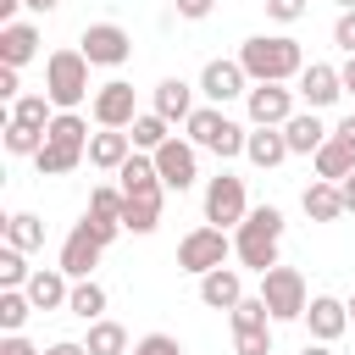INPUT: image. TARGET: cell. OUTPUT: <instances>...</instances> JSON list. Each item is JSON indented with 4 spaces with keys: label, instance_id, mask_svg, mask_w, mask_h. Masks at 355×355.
Instances as JSON below:
<instances>
[{
    "label": "cell",
    "instance_id": "cell-1",
    "mask_svg": "<svg viewBox=\"0 0 355 355\" xmlns=\"http://www.w3.org/2000/svg\"><path fill=\"white\" fill-rule=\"evenodd\" d=\"M239 61H244L250 83H288V78L305 72V50L288 33H255V39H244Z\"/></svg>",
    "mask_w": 355,
    "mask_h": 355
},
{
    "label": "cell",
    "instance_id": "cell-2",
    "mask_svg": "<svg viewBox=\"0 0 355 355\" xmlns=\"http://www.w3.org/2000/svg\"><path fill=\"white\" fill-rule=\"evenodd\" d=\"M277 244H283V211L277 205H255L233 233V255L250 272H272L277 266Z\"/></svg>",
    "mask_w": 355,
    "mask_h": 355
},
{
    "label": "cell",
    "instance_id": "cell-3",
    "mask_svg": "<svg viewBox=\"0 0 355 355\" xmlns=\"http://www.w3.org/2000/svg\"><path fill=\"white\" fill-rule=\"evenodd\" d=\"M44 94L55 100V111H78L89 100V55L83 50H55L44 61Z\"/></svg>",
    "mask_w": 355,
    "mask_h": 355
},
{
    "label": "cell",
    "instance_id": "cell-4",
    "mask_svg": "<svg viewBox=\"0 0 355 355\" xmlns=\"http://www.w3.org/2000/svg\"><path fill=\"white\" fill-rule=\"evenodd\" d=\"M183 128H189V139H194L200 150H211V155H222V161L244 155V139H250L222 105H194V116H189Z\"/></svg>",
    "mask_w": 355,
    "mask_h": 355
},
{
    "label": "cell",
    "instance_id": "cell-5",
    "mask_svg": "<svg viewBox=\"0 0 355 355\" xmlns=\"http://www.w3.org/2000/svg\"><path fill=\"white\" fill-rule=\"evenodd\" d=\"M227 255H233V239H227L216 222H205V227L183 233V244H178V266H183V272H194V277H205V272L227 266Z\"/></svg>",
    "mask_w": 355,
    "mask_h": 355
},
{
    "label": "cell",
    "instance_id": "cell-6",
    "mask_svg": "<svg viewBox=\"0 0 355 355\" xmlns=\"http://www.w3.org/2000/svg\"><path fill=\"white\" fill-rule=\"evenodd\" d=\"M261 300H266L272 322H300V316H305V305H311L305 277H300L294 266H272V272H261Z\"/></svg>",
    "mask_w": 355,
    "mask_h": 355
},
{
    "label": "cell",
    "instance_id": "cell-7",
    "mask_svg": "<svg viewBox=\"0 0 355 355\" xmlns=\"http://www.w3.org/2000/svg\"><path fill=\"white\" fill-rule=\"evenodd\" d=\"M244 216H250L244 178H233V172L211 178V183H205V222H216V227H239Z\"/></svg>",
    "mask_w": 355,
    "mask_h": 355
},
{
    "label": "cell",
    "instance_id": "cell-8",
    "mask_svg": "<svg viewBox=\"0 0 355 355\" xmlns=\"http://www.w3.org/2000/svg\"><path fill=\"white\" fill-rule=\"evenodd\" d=\"M78 50L89 55V67H122V61L133 55V39H128V28H116V22H89L83 39H78Z\"/></svg>",
    "mask_w": 355,
    "mask_h": 355
},
{
    "label": "cell",
    "instance_id": "cell-9",
    "mask_svg": "<svg viewBox=\"0 0 355 355\" xmlns=\"http://www.w3.org/2000/svg\"><path fill=\"white\" fill-rule=\"evenodd\" d=\"M155 172H161L166 189L183 194V189L200 178V144H194V139H166V144L155 150Z\"/></svg>",
    "mask_w": 355,
    "mask_h": 355
},
{
    "label": "cell",
    "instance_id": "cell-10",
    "mask_svg": "<svg viewBox=\"0 0 355 355\" xmlns=\"http://www.w3.org/2000/svg\"><path fill=\"white\" fill-rule=\"evenodd\" d=\"M244 111H250L255 128H283V122L294 116V89H283V83H255V89L244 94Z\"/></svg>",
    "mask_w": 355,
    "mask_h": 355
},
{
    "label": "cell",
    "instance_id": "cell-11",
    "mask_svg": "<svg viewBox=\"0 0 355 355\" xmlns=\"http://www.w3.org/2000/svg\"><path fill=\"white\" fill-rule=\"evenodd\" d=\"M200 94H205L211 105H227V100L250 94V72H244V61H205V72H200Z\"/></svg>",
    "mask_w": 355,
    "mask_h": 355
},
{
    "label": "cell",
    "instance_id": "cell-12",
    "mask_svg": "<svg viewBox=\"0 0 355 355\" xmlns=\"http://www.w3.org/2000/svg\"><path fill=\"white\" fill-rule=\"evenodd\" d=\"M133 116H139V105H133V83L111 78V83L94 89V122H100V128H133Z\"/></svg>",
    "mask_w": 355,
    "mask_h": 355
},
{
    "label": "cell",
    "instance_id": "cell-13",
    "mask_svg": "<svg viewBox=\"0 0 355 355\" xmlns=\"http://www.w3.org/2000/svg\"><path fill=\"white\" fill-rule=\"evenodd\" d=\"M300 322L311 327V338L333 344V338H344V327H349V300H333V294H311V305H305V316H300Z\"/></svg>",
    "mask_w": 355,
    "mask_h": 355
},
{
    "label": "cell",
    "instance_id": "cell-14",
    "mask_svg": "<svg viewBox=\"0 0 355 355\" xmlns=\"http://www.w3.org/2000/svg\"><path fill=\"white\" fill-rule=\"evenodd\" d=\"M100 255H105V244L94 239V227H89V222H78V227L67 233V244H61V272L78 283V277H89V272H94V261H100Z\"/></svg>",
    "mask_w": 355,
    "mask_h": 355
},
{
    "label": "cell",
    "instance_id": "cell-15",
    "mask_svg": "<svg viewBox=\"0 0 355 355\" xmlns=\"http://www.w3.org/2000/svg\"><path fill=\"white\" fill-rule=\"evenodd\" d=\"M338 94H344V78H338V67H327V61H311V67L300 72V100H305L311 111L333 105Z\"/></svg>",
    "mask_w": 355,
    "mask_h": 355
},
{
    "label": "cell",
    "instance_id": "cell-16",
    "mask_svg": "<svg viewBox=\"0 0 355 355\" xmlns=\"http://www.w3.org/2000/svg\"><path fill=\"white\" fill-rule=\"evenodd\" d=\"M128 155H133V133L128 128H100L89 139V166H100V172H122Z\"/></svg>",
    "mask_w": 355,
    "mask_h": 355
},
{
    "label": "cell",
    "instance_id": "cell-17",
    "mask_svg": "<svg viewBox=\"0 0 355 355\" xmlns=\"http://www.w3.org/2000/svg\"><path fill=\"white\" fill-rule=\"evenodd\" d=\"M33 55H39V28L33 22H6L0 28V67H17L22 72Z\"/></svg>",
    "mask_w": 355,
    "mask_h": 355
},
{
    "label": "cell",
    "instance_id": "cell-18",
    "mask_svg": "<svg viewBox=\"0 0 355 355\" xmlns=\"http://www.w3.org/2000/svg\"><path fill=\"white\" fill-rule=\"evenodd\" d=\"M28 300H33V311H61L72 300V277L61 266H44V272L28 277Z\"/></svg>",
    "mask_w": 355,
    "mask_h": 355
},
{
    "label": "cell",
    "instance_id": "cell-19",
    "mask_svg": "<svg viewBox=\"0 0 355 355\" xmlns=\"http://www.w3.org/2000/svg\"><path fill=\"white\" fill-rule=\"evenodd\" d=\"M200 300H205L211 311H233V305L244 300V277H239L233 266H216V272L200 277Z\"/></svg>",
    "mask_w": 355,
    "mask_h": 355
},
{
    "label": "cell",
    "instance_id": "cell-20",
    "mask_svg": "<svg viewBox=\"0 0 355 355\" xmlns=\"http://www.w3.org/2000/svg\"><path fill=\"white\" fill-rule=\"evenodd\" d=\"M283 139H288V150H294V155H316V150L327 144V128H322V116H316V111H294V116L283 122Z\"/></svg>",
    "mask_w": 355,
    "mask_h": 355
},
{
    "label": "cell",
    "instance_id": "cell-21",
    "mask_svg": "<svg viewBox=\"0 0 355 355\" xmlns=\"http://www.w3.org/2000/svg\"><path fill=\"white\" fill-rule=\"evenodd\" d=\"M244 155L261 166V172H272V166H283L294 150H288V139H283V128H255L250 139H244Z\"/></svg>",
    "mask_w": 355,
    "mask_h": 355
},
{
    "label": "cell",
    "instance_id": "cell-22",
    "mask_svg": "<svg viewBox=\"0 0 355 355\" xmlns=\"http://www.w3.org/2000/svg\"><path fill=\"white\" fill-rule=\"evenodd\" d=\"M300 205H305V216H311V222H338V216H344V194H338V183H327V178L305 183Z\"/></svg>",
    "mask_w": 355,
    "mask_h": 355
},
{
    "label": "cell",
    "instance_id": "cell-23",
    "mask_svg": "<svg viewBox=\"0 0 355 355\" xmlns=\"http://www.w3.org/2000/svg\"><path fill=\"white\" fill-rule=\"evenodd\" d=\"M349 172H355V144H349V139H338V133H327V144L316 150V178L344 183Z\"/></svg>",
    "mask_w": 355,
    "mask_h": 355
},
{
    "label": "cell",
    "instance_id": "cell-24",
    "mask_svg": "<svg viewBox=\"0 0 355 355\" xmlns=\"http://www.w3.org/2000/svg\"><path fill=\"white\" fill-rule=\"evenodd\" d=\"M155 111H161L166 122H189V116H194V89H189L183 78H161V83H155Z\"/></svg>",
    "mask_w": 355,
    "mask_h": 355
},
{
    "label": "cell",
    "instance_id": "cell-25",
    "mask_svg": "<svg viewBox=\"0 0 355 355\" xmlns=\"http://www.w3.org/2000/svg\"><path fill=\"white\" fill-rule=\"evenodd\" d=\"M83 155H89V150H72V144L44 139V144H39V155H33V166H39V178H67V172H72Z\"/></svg>",
    "mask_w": 355,
    "mask_h": 355
},
{
    "label": "cell",
    "instance_id": "cell-26",
    "mask_svg": "<svg viewBox=\"0 0 355 355\" xmlns=\"http://www.w3.org/2000/svg\"><path fill=\"white\" fill-rule=\"evenodd\" d=\"M161 227V194H133L122 205V233H155Z\"/></svg>",
    "mask_w": 355,
    "mask_h": 355
},
{
    "label": "cell",
    "instance_id": "cell-27",
    "mask_svg": "<svg viewBox=\"0 0 355 355\" xmlns=\"http://www.w3.org/2000/svg\"><path fill=\"white\" fill-rule=\"evenodd\" d=\"M44 139H55V144H72V150H89V122L78 116V111H55L50 116V128H44Z\"/></svg>",
    "mask_w": 355,
    "mask_h": 355
},
{
    "label": "cell",
    "instance_id": "cell-28",
    "mask_svg": "<svg viewBox=\"0 0 355 355\" xmlns=\"http://www.w3.org/2000/svg\"><path fill=\"white\" fill-rule=\"evenodd\" d=\"M128 133H133V150H150V155H155V150L172 139V122H166L161 111H144V116H133Z\"/></svg>",
    "mask_w": 355,
    "mask_h": 355
},
{
    "label": "cell",
    "instance_id": "cell-29",
    "mask_svg": "<svg viewBox=\"0 0 355 355\" xmlns=\"http://www.w3.org/2000/svg\"><path fill=\"white\" fill-rule=\"evenodd\" d=\"M67 311H72V316H83V322H100V316H105V288H100L94 277H78V283H72Z\"/></svg>",
    "mask_w": 355,
    "mask_h": 355
},
{
    "label": "cell",
    "instance_id": "cell-30",
    "mask_svg": "<svg viewBox=\"0 0 355 355\" xmlns=\"http://www.w3.org/2000/svg\"><path fill=\"white\" fill-rule=\"evenodd\" d=\"M83 344H89V355H128V327L100 316V322H89V338Z\"/></svg>",
    "mask_w": 355,
    "mask_h": 355
},
{
    "label": "cell",
    "instance_id": "cell-31",
    "mask_svg": "<svg viewBox=\"0 0 355 355\" xmlns=\"http://www.w3.org/2000/svg\"><path fill=\"white\" fill-rule=\"evenodd\" d=\"M6 244H17V250H39V244H44V222H39L33 211L6 216Z\"/></svg>",
    "mask_w": 355,
    "mask_h": 355
},
{
    "label": "cell",
    "instance_id": "cell-32",
    "mask_svg": "<svg viewBox=\"0 0 355 355\" xmlns=\"http://www.w3.org/2000/svg\"><path fill=\"white\" fill-rule=\"evenodd\" d=\"M33 316V300L28 288H0V327L6 333H22V322Z\"/></svg>",
    "mask_w": 355,
    "mask_h": 355
},
{
    "label": "cell",
    "instance_id": "cell-33",
    "mask_svg": "<svg viewBox=\"0 0 355 355\" xmlns=\"http://www.w3.org/2000/svg\"><path fill=\"white\" fill-rule=\"evenodd\" d=\"M50 94H17L11 100V122H28V128H50Z\"/></svg>",
    "mask_w": 355,
    "mask_h": 355
},
{
    "label": "cell",
    "instance_id": "cell-34",
    "mask_svg": "<svg viewBox=\"0 0 355 355\" xmlns=\"http://www.w3.org/2000/svg\"><path fill=\"white\" fill-rule=\"evenodd\" d=\"M6 155H39V144H44V128H28V122H11L6 116Z\"/></svg>",
    "mask_w": 355,
    "mask_h": 355
},
{
    "label": "cell",
    "instance_id": "cell-35",
    "mask_svg": "<svg viewBox=\"0 0 355 355\" xmlns=\"http://www.w3.org/2000/svg\"><path fill=\"white\" fill-rule=\"evenodd\" d=\"M122 205H128V194L111 189V183H100V189L89 194V216H94V222H122Z\"/></svg>",
    "mask_w": 355,
    "mask_h": 355
},
{
    "label": "cell",
    "instance_id": "cell-36",
    "mask_svg": "<svg viewBox=\"0 0 355 355\" xmlns=\"http://www.w3.org/2000/svg\"><path fill=\"white\" fill-rule=\"evenodd\" d=\"M22 255H28V250H17V244H6V250H0V288H28V277H33V272H28V261H22Z\"/></svg>",
    "mask_w": 355,
    "mask_h": 355
},
{
    "label": "cell",
    "instance_id": "cell-37",
    "mask_svg": "<svg viewBox=\"0 0 355 355\" xmlns=\"http://www.w3.org/2000/svg\"><path fill=\"white\" fill-rule=\"evenodd\" d=\"M233 349L239 355H272V322L266 327H233Z\"/></svg>",
    "mask_w": 355,
    "mask_h": 355
},
{
    "label": "cell",
    "instance_id": "cell-38",
    "mask_svg": "<svg viewBox=\"0 0 355 355\" xmlns=\"http://www.w3.org/2000/svg\"><path fill=\"white\" fill-rule=\"evenodd\" d=\"M133 349H139V355H183V349H178V338H172V333H144V338H139V344H133Z\"/></svg>",
    "mask_w": 355,
    "mask_h": 355
},
{
    "label": "cell",
    "instance_id": "cell-39",
    "mask_svg": "<svg viewBox=\"0 0 355 355\" xmlns=\"http://www.w3.org/2000/svg\"><path fill=\"white\" fill-rule=\"evenodd\" d=\"M333 44H338L344 55H355V11H338V22H333Z\"/></svg>",
    "mask_w": 355,
    "mask_h": 355
},
{
    "label": "cell",
    "instance_id": "cell-40",
    "mask_svg": "<svg viewBox=\"0 0 355 355\" xmlns=\"http://www.w3.org/2000/svg\"><path fill=\"white\" fill-rule=\"evenodd\" d=\"M266 17L272 22H300L305 17V0H266Z\"/></svg>",
    "mask_w": 355,
    "mask_h": 355
},
{
    "label": "cell",
    "instance_id": "cell-41",
    "mask_svg": "<svg viewBox=\"0 0 355 355\" xmlns=\"http://www.w3.org/2000/svg\"><path fill=\"white\" fill-rule=\"evenodd\" d=\"M211 6H216V0H178V17L200 22V17H211Z\"/></svg>",
    "mask_w": 355,
    "mask_h": 355
},
{
    "label": "cell",
    "instance_id": "cell-42",
    "mask_svg": "<svg viewBox=\"0 0 355 355\" xmlns=\"http://www.w3.org/2000/svg\"><path fill=\"white\" fill-rule=\"evenodd\" d=\"M22 83H17V67H0V100H17Z\"/></svg>",
    "mask_w": 355,
    "mask_h": 355
},
{
    "label": "cell",
    "instance_id": "cell-43",
    "mask_svg": "<svg viewBox=\"0 0 355 355\" xmlns=\"http://www.w3.org/2000/svg\"><path fill=\"white\" fill-rule=\"evenodd\" d=\"M0 355H39V349H33V344H28L22 333H6V344H0Z\"/></svg>",
    "mask_w": 355,
    "mask_h": 355
},
{
    "label": "cell",
    "instance_id": "cell-44",
    "mask_svg": "<svg viewBox=\"0 0 355 355\" xmlns=\"http://www.w3.org/2000/svg\"><path fill=\"white\" fill-rule=\"evenodd\" d=\"M39 355H89V344H72V338H55L50 349H39Z\"/></svg>",
    "mask_w": 355,
    "mask_h": 355
},
{
    "label": "cell",
    "instance_id": "cell-45",
    "mask_svg": "<svg viewBox=\"0 0 355 355\" xmlns=\"http://www.w3.org/2000/svg\"><path fill=\"white\" fill-rule=\"evenodd\" d=\"M22 6H28V0H0V28H6V22H17V11H22Z\"/></svg>",
    "mask_w": 355,
    "mask_h": 355
},
{
    "label": "cell",
    "instance_id": "cell-46",
    "mask_svg": "<svg viewBox=\"0 0 355 355\" xmlns=\"http://www.w3.org/2000/svg\"><path fill=\"white\" fill-rule=\"evenodd\" d=\"M338 78H344V94H355V55H344V67H338Z\"/></svg>",
    "mask_w": 355,
    "mask_h": 355
},
{
    "label": "cell",
    "instance_id": "cell-47",
    "mask_svg": "<svg viewBox=\"0 0 355 355\" xmlns=\"http://www.w3.org/2000/svg\"><path fill=\"white\" fill-rule=\"evenodd\" d=\"M338 194H344V211H355V172H349V178L338 183Z\"/></svg>",
    "mask_w": 355,
    "mask_h": 355
},
{
    "label": "cell",
    "instance_id": "cell-48",
    "mask_svg": "<svg viewBox=\"0 0 355 355\" xmlns=\"http://www.w3.org/2000/svg\"><path fill=\"white\" fill-rule=\"evenodd\" d=\"M333 133H338V139H349V144H355V116H344V122H338V128H333Z\"/></svg>",
    "mask_w": 355,
    "mask_h": 355
},
{
    "label": "cell",
    "instance_id": "cell-49",
    "mask_svg": "<svg viewBox=\"0 0 355 355\" xmlns=\"http://www.w3.org/2000/svg\"><path fill=\"white\" fill-rule=\"evenodd\" d=\"M300 355H333V344H322V338H311V344H305Z\"/></svg>",
    "mask_w": 355,
    "mask_h": 355
},
{
    "label": "cell",
    "instance_id": "cell-50",
    "mask_svg": "<svg viewBox=\"0 0 355 355\" xmlns=\"http://www.w3.org/2000/svg\"><path fill=\"white\" fill-rule=\"evenodd\" d=\"M61 0H28V11H55Z\"/></svg>",
    "mask_w": 355,
    "mask_h": 355
},
{
    "label": "cell",
    "instance_id": "cell-51",
    "mask_svg": "<svg viewBox=\"0 0 355 355\" xmlns=\"http://www.w3.org/2000/svg\"><path fill=\"white\" fill-rule=\"evenodd\" d=\"M338 11H355V0H338Z\"/></svg>",
    "mask_w": 355,
    "mask_h": 355
},
{
    "label": "cell",
    "instance_id": "cell-52",
    "mask_svg": "<svg viewBox=\"0 0 355 355\" xmlns=\"http://www.w3.org/2000/svg\"><path fill=\"white\" fill-rule=\"evenodd\" d=\"M349 322H355V294H349Z\"/></svg>",
    "mask_w": 355,
    "mask_h": 355
},
{
    "label": "cell",
    "instance_id": "cell-53",
    "mask_svg": "<svg viewBox=\"0 0 355 355\" xmlns=\"http://www.w3.org/2000/svg\"><path fill=\"white\" fill-rule=\"evenodd\" d=\"M128 355H139V349H128Z\"/></svg>",
    "mask_w": 355,
    "mask_h": 355
}]
</instances>
